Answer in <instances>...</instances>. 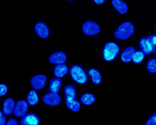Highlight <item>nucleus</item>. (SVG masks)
<instances>
[{"label":"nucleus","instance_id":"obj_12","mask_svg":"<svg viewBox=\"0 0 156 125\" xmlns=\"http://www.w3.org/2000/svg\"><path fill=\"white\" fill-rule=\"evenodd\" d=\"M111 4L117 11L122 15L126 14L128 11V6L122 0H112Z\"/></svg>","mask_w":156,"mask_h":125},{"label":"nucleus","instance_id":"obj_4","mask_svg":"<svg viewBox=\"0 0 156 125\" xmlns=\"http://www.w3.org/2000/svg\"><path fill=\"white\" fill-rule=\"evenodd\" d=\"M82 32L88 36L95 35L100 32V27L93 21H87L82 25Z\"/></svg>","mask_w":156,"mask_h":125},{"label":"nucleus","instance_id":"obj_9","mask_svg":"<svg viewBox=\"0 0 156 125\" xmlns=\"http://www.w3.org/2000/svg\"><path fill=\"white\" fill-rule=\"evenodd\" d=\"M35 32L41 39H46L50 34L48 26L44 22H37L34 27Z\"/></svg>","mask_w":156,"mask_h":125},{"label":"nucleus","instance_id":"obj_15","mask_svg":"<svg viewBox=\"0 0 156 125\" xmlns=\"http://www.w3.org/2000/svg\"><path fill=\"white\" fill-rule=\"evenodd\" d=\"M62 85V81L60 78H54V79L51 80L49 84V91L51 93H59V91H60L61 87Z\"/></svg>","mask_w":156,"mask_h":125},{"label":"nucleus","instance_id":"obj_7","mask_svg":"<svg viewBox=\"0 0 156 125\" xmlns=\"http://www.w3.org/2000/svg\"><path fill=\"white\" fill-rule=\"evenodd\" d=\"M43 102L48 106H58L61 102V97L58 93H47L43 97Z\"/></svg>","mask_w":156,"mask_h":125},{"label":"nucleus","instance_id":"obj_21","mask_svg":"<svg viewBox=\"0 0 156 125\" xmlns=\"http://www.w3.org/2000/svg\"><path fill=\"white\" fill-rule=\"evenodd\" d=\"M140 48L142 52H144L145 55H149L151 53V49L149 41L147 38H143L140 40L139 42Z\"/></svg>","mask_w":156,"mask_h":125},{"label":"nucleus","instance_id":"obj_5","mask_svg":"<svg viewBox=\"0 0 156 125\" xmlns=\"http://www.w3.org/2000/svg\"><path fill=\"white\" fill-rule=\"evenodd\" d=\"M28 104L27 101L21 100L15 104L13 114L17 118H22L27 113Z\"/></svg>","mask_w":156,"mask_h":125},{"label":"nucleus","instance_id":"obj_1","mask_svg":"<svg viewBox=\"0 0 156 125\" xmlns=\"http://www.w3.org/2000/svg\"><path fill=\"white\" fill-rule=\"evenodd\" d=\"M134 26L131 22H125L122 23L119 26L118 29L116 30L115 33H114V35L118 40H124L131 37L133 34L134 33Z\"/></svg>","mask_w":156,"mask_h":125},{"label":"nucleus","instance_id":"obj_23","mask_svg":"<svg viewBox=\"0 0 156 125\" xmlns=\"http://www.w3.org/2000/svg\"><path fill=\"white\" fill-rule=\"evenodd\" d=\"M147 39L149 43L151 49V53H156V33L149 36Z\"/></svg>","mask_w":156,"mask_h":125},{"label":"nucleus","instance_id":"obj_3","mask_svg":"<svg viewBox=\"0 0 156 125\" xmlns=\"http://www.w3.org/2000/svg\"><path fill=\"white\" fill-rule=\"evenodd\" d=\"M119 53V47L118 44L113 41L108 42L104 47L102 54L103 58L107 62H111L118 55Z\"/></svg>","mask_w":156,"mask_h":125},{"label":"nucleus","instance_id":"obj_32","mask_svg":"<svg viewBox=\"0 0 156 125\" xmlns=\"http://www.w3.org/2000/svg\"><path fill=\"white\" fill-rule=\"evenodd\" d=\"M69 1H74V0H69Z\"/></svg>","mask_w":156,"mask_h":125},{"label":"nucleus","instance_id":"obj_17","mask_svg":"<svg viewBox=\"0 0 156 125\" xmlns=\"http://www.w3.org/2000/svg\"><path fill=\"white\" fill-rule=\"evenodd\" d=\"M88 75L91 77V80L93 84H99L102 81V75L100 71L95 69H90L88 72Z\"/></svg>","mask_w":156,"mask_h":125},{"label":"nucleus","instance_id":"obj_24","mask_svg":"<svg viewBox=\"0 0 156 125\" xmlns=\"http://www.w3.org/2000/svg\"><path fill=\"white\" fill-rule=\"evenodd\" d=\"M147 69L148 71L151 73H156V59L152 58L149 60L147 65Z\"/></svg>","mask_w":156,"mask_h":125},{"label":"nucleus","instance_id":"obj_29","mask_svg":"<svg viewBox=\"0 0 156 125\" xmlns=\"http://www.w3.org/2000/svg\"><path fill=\"white\" fill-rule=\"evenodd\" d=\"M93 2H94L96 4L101 5L105 3V0H93Z\"/></svg>","mask_w":156,"mask_h":125},{"label":"nucleus","instance_id":"obj_26","mask_svg":"<svg viewBox=\"0 0 156 125\" xmlns=\"http://www.w3.org/2000/svg\"><path fill=\"white\" fill-rule=\"evenodd\" d=\"M147 125H156V118L155 116H152L146 122Z\"/></svg>","mask_w":156,"mask_h":125},{"label":"nucleus","instance_id":"obj_6","mask_svg":"<svg viewBox=\"0 0 156 125\" xmlns=\"http://www.w3.org/2000/svg\"><path fill=\"white\" fill-rule=\"evenodd\" d=\"M47 77L44 75H37L33 77L30 80V84L35 90L40 91L44 88L46 85Z\"/></svg>","mask_w":156,"mask_h":125},{"label":"nucleus","instance_id":"obj_16","mask_svg":"<svg viewBox=\"0 0 156 125\" xmlns=\"http://www.w3.org/2000/svg\"><path fill=\"white\" fill-rule=\"evenodd\" d=\"M64 91L67 100H75L76 99V88H75L74 86L71 84L66 85L64 88Z\"/></svg>","mask_w":156,"mask_h":125},{"label":"nucleus","instance_id":"obj_13","mask_svg":"<svg viewBox=\"0 0 156 125\" xmlns=\"http://www.w3.org/2000/svg\"><path fill=\"white\" fill-rule=\"evenodd\" d=\"M136 51V49L133 46H129L121 54V60L124 63H128L132 60L133 55Z\"/></svg>","mask_w":156,"mask_h":125},{"label":"nucleus","instance_id":"obj_22","mask_svg":"<svg viewBox=\"0 0 156 125\" xmlns=\"http://www.w3.org/2000/svg\"><path fill=\"white\" fill-rule=\"evenodd\" d=\"M144 58L145 54L144 53V52H142V51H136L133 54V55L132 60L134 63L139 64L141 63L143 61V59H144Z\"/></svg>","mask_w":156,"mask_h":125},{"label":"nucleus","instance_id":"obj_10","mask_svg":"<svg viewBox=\"0 0 156 125\" xmlns=\"http://www.w3.org/2000/svg\"><path fill=\"white\" fill-rule=\"evenodd\" d=\"M66 54L62 51L55 52L49 57L48 61L51 64H61L65 63L66 61Z\"/></svg>","mask_w":156,"mask_h":125},{"label":"nucleus","instance_id":"obj_8","mask_svg":"<svg viewBox=\"0 0 156 125\" xmlns=\"http://www.w3.org/2000/svg\"><path fill=\"white\" fill-rule=\"evenodd\" d=\"M21 125H39L40 124V118L35 113H27L20 120Z\"/></svg>","mask_w":156,"mask_h":125},{"label":"nucleus","instance_id":"obj_33","mask_svg":"<svg viewBox=\"0 0 156 125\" xmlns=\"http://www.w3.org/2000/svg\"><path fill=\"white\" fill-rule=\"evenodd\" d=\"M155 30H156V24H155Z\"/></svg>","mask_w":156,"mask_h":125},{"label":"nucleus","instance_id":"obj_18","mask_svg":"<svg viewBox=\"0 0 156 125\" xmlns=\"http://www.w3.org/2000/svg\"><path fill=\"white\" fill-rule=\"evenodd\" d=\"M96 100V98L94 96V95L92 93H84V95H82V97L80 98V101L82 102L83 105L89 106L93 105Z\"/></svg>","mask_w":156,"mask_h":125},{"label":"nucleus","instance_id":"obj_2","mask_svg":"<svg viewBox=\"0 0 156 125\" xmlns=\"http://www.w3.org/2000/svg\"><path fill=\"white\" fill-rule=\"evenodd\" d=\"M70 75L74 81L80 84H85L87 82V74L84 69L79 65H73L69 70Z\"/></svg>","mask_w":156,"mask_h":125},{"label":"nucleus","instance_id":"obj_30","mask_svg":"<svg viewBox=\"0 0 156 125\" xmlns=\"http://www.w3.org/2000/svg\"><path fill=\"white\" fill-rule=\"evenodd\" d=\"M2 115H3V113H2V111L0 110V117H1Z\"/></svg>","mask_w":156,"mask_h":125},{"label":"nucleus","instance_id":"obj_27","mask_svg":"<svg viewBox=\"0 0 156 125\" xmlns=\"http://www.w3.org/2000/svg\"><path fill=\"white\" fill-rule=\"evenodd\" d=\"M18 122L14 118H10L9 120V121L6 122L7 125H17Z\"/></svg>","mask_w":156,"mask_h":125},{"label":"nucleus","instance_id":"obj_11","mask_svg":"<svg viewBox=\"0 0 156 125\" xmlns=\"http://www.w3.org/2000/svg\"><path fill=\"white\" fill-rule=\"evenodd\" d=\"M15 101L12 98H7L4 100L3 103V107H2V111L4 116H10L13 113L14 108H15Z\"/></svg>","mask_w":156,"mask_h":125},{"label":"nucleus","instance_id":"obj_19","mask_svg":"<svg viewBox=\"0 0 156 125\" xmlns=\"http://www.w3.org/2000/svg\"><path fill=\"white\" fill-rule=\"evenodd\" d=\"M66 105L70 110L73 112H78L81 108V105L76 100H66Z\"/></svg>","mask_w":156,"mask_h":125},{"label":"nucleus","instance_id":"obj_14","mask_svg":"<svg viewBox=\"0 0 156 125\" xmlns=\"http://www.w3.org/2000/svg\"><path fill=\"white\" fill-rule=\"evenodd\" d=\"M69 73V68L64 64H57L54 68V75L56 77L61 78Z\"/></svg>","mask_w":156,"mask_h":125},{"label":"nucleus","instance_id":"obj_31","mask_svg":"<svg viewBox=\"0 0 156 125\" xmlns=\"http://www.w3.org/2000/svg\"><path fill=\"white\" fill-rule=\"evenodd\" d=\"M153 116H155V118H156V111L155 112V113H153Z\"/></svg>","mask_w":156,"mask_h":125},{"label":"nucleus","instance_id":"obj_25","mask_svg":"<svg viewBox=\"0 0 156 125\" xmlns=\"http://www.w3.org/2000/svg\"><path fill=\"white\" fill-rule=\"evenodd\" d=\"M8 87L7 85L4 84H0V97H3L6 95L8 92Z\"/></svg>","mask_w":156,"mask_h":125},{"label":"nucleus","instance_id":"obj_20","mask_svg":"<svg viewBox=\"0 0 156 125\" xmlns=\"http://www.w3.org/2000/svg\"><path fill=\"white\" fill-rule=\"evenodd\" d=\"M27 102L30 106H35L39 102V97L37 92L34 90L30 91L27 95Z\"/></svg>","mask_w":156,"mask_h":125},{"label":"nucleus","instance_id":"obj_28","mask_svg":"<svg viewBox=\"0 0 156 125\" xmlns=\"http://www.w3.org/2000/svg\"><path fill=\"white\" fill-rule=\"evenodd\" d=\"M6 124V118L4 115L0 117V125Z\"/></svg>","mask_w":156,"mask_h":125}]
</instances>
